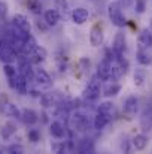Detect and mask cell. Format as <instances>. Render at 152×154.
Masks as SVG:
<instances>
[{"label": "cell", "mask_w": 152, "mask_h": 154, "mask_svg": "<svg viewBox=\"0 0 152 154\" xmlns=\"http://www.w3.org/2000/svg\"><path fill=\"white\" fill-rule=\"evenodd\" d=\"M107 15H109V20L112 21L113 26H116L118 29L125 27L127 20H125V17H124L122 6H121L119 2H112V3L107 5Z\"/></svg>", "instance_id": "cell-1"}, {"label": "cell", "mask_w": 152, "mask_h": 154, "mask_svg": "<svg viewBox=\"0 0 152 154\" xmlns=\"http://www.w3.org/2000/svg\"><path fill=\"white\" fill-rule=\"evenodd\" d=\"M100 91H101L100 79H99L97 76H94V78L87 84V87H85V90H84V99L88 100V102H96V100H99V97H100V94H101Z\"/></svg>", "instance_id": "cell-2"}, {"label": "cell", "mask_w": 152, "mask_h": 154, "mask_svg": "<svg viewBox=\"0 0 152 154\" xmlns=\"http://www.w3.org/2000/svg\"><path fill=\"white\" fill-rule=\"evenodd\" d=\"M16 58H18V51L13 48L12 44L3 39L1 47H0V60L3 63H13Z\"/></svg>", "instance_id": "cell-3"}, {"label": "cell", "mask_w": 152, "mask_h": 154, "mask_svg": "<svg viewBox=\"0 0 152 154\" xmlns=\"http://www.w3.org/2000/svg\"><path fill=\"white\" fill-rule=\"evenodd\" d=\"M70 123H72V129L73 130H78V132H85L90 129V121H88V117L81 112V111H76L72 118H70Z\"/></svg>", "instance_id": "cell-4"}, {"label": "cell", "mask_w": 152, "mask_h": 154, "mask_svg": "<svg viewBox=\"0 0 152 154\" xmlns=\"http://www.w3.org/2000/svg\"><path fill=\"white\" fill-rule=\"evenodd\" d=\"M70 17H72V21H73L75 24L82 26V24H85V23L88 21V18H90V11H88L87 8H76V9L72 11Z\"/></svg>", "instance_id": "cell-5"}, {"label": "cell", "mask_w": 152, "mask_h": 154, "mask_svg": "<svg viewBox=\"0 0 152 154\" xmlns=\"http://www.w3.org/2000/svg\"><path fill=\"white\" fill-rule=\"evenodd\" d=\"M12 26L21 29L22 32L31 33V24H30L28 18H27L24 14H15V15L12 17Z\"/></svg>", "instance_id": "cell-6"}, {"label": "cell", "mask_w": 152, "mask_h": 154, "mask_svg": "<svg viewBox=\"0 0 152 154\" xmlns=\"http://www.w3.org/2000/svg\"><path fill=\"white\" fill-rule=\"evenodd\" d=\"M9 81V85H10V88H13L16 93H19V94H27V81L19 75V73H16V76L15 78H10V79H7Z\"/></svg>", "instance_id": "cell-7"}, {"label": "cell", "mask_w": 152, "mask_h": 154, "mask_svg": "<svg viewBox=\"0 0 152 154\" xmlns=\"http://www.w3.org/2000/svg\"><path fill=\"white\" fill-rule=\"evenodd\" d=\"M127 48V41H125V35L122 32H118L115 39H113V45H112V50L115 51L116 57H121L124 55V51Z\"/></svg>", "instance_id": "cell-8"}, {"label": "cell", "mask_w": 152, "mask_h": 154, "mask_svg": "<svg viewBox=\"0 0 152 154\" xmlns=\"http://www.w3.org/2000/svg\"><path fill=\"white\" fill-rule=\"evenodd\" d=\"M34 81L37 85L45 87V88H49L52 85V79L45 69H34Z\"/></svg>", "instance_id": "cell-9"}, {"label": "cell", "mask_w": 152, "mask_h": 154, "mask_svg": "<svg viewBox=\"0 0 152 154\" xmlns=\"http://www.w3.org/2000/svg\"><path fill=\"white\" fill-rule=\"evenodd\" d=\"M110 64L112 61H109L107 58H103L99 66H97V78L100 81H110Z\"/></svg>", "instance_id": "cell-10"}, {"label": "cell", "mask_w": 152, "mask_h": 154, "mask_svg": "<svg viewBox=\"0 0 152 154\" xmlns=\"http://www.w3.org/2000/svg\"><path fill=\"white\" fill-rule=\"evenodd\" d=\"M110 120H112L110 114H104V112H99L97 111V114H96V117L93 120V126H94L96 130H101L110 123Z\"/></svg>", "instance_id": "cell-11"}, {"label": "cell", "mask_w": 152, "mask_h": 154, "mask_svg": "<svg viewBox=\"0 0 152 154\" xmlns=\"http://www.w3.org/2000/svg\"><path fill=\"white\" fill-rule=\"evenodd\" d=\"M137 109H139V100H137L136 96H130V97L125 99L124 106H122L124 114H127V115H134V114L137 112Z\"/></svg>", "instance_id": "cell-12"}, {"label": "cell", "mask_w": 152, "mask_h": 154, "mask_svg": "<svg viewBox=\"0 0 152 154\" xmlns=\"http://www.w3.org/2000/svg\"><path fill=\"white\" fill-rule=\"evenodd\" d=\"M103 41H104V35H103V30L100 29V26H94L90 32V42L93 47H100L103 45Z\"/></svg>", "instance_id": "cell-13"}, {"label": "cell", "mask_w": 152, "mask_h": 154, "mask_svg": "<svg viewBox=\"0 0 152 154\" xmlns=\"http://www.w3.org/2000/svg\"><path fill=\"white\" fill-rule=\"evenodd\" d=\"M43 20H45V23H46L49 27H54V26H57L58 21L61 20V14H60L58 9H48V11H45V14H43Z\"/></svg>", "instance_id": "cell-14"}, {"label": "cell", "mask_w": 152, "mask_h": 154, "mask_svg": "<svg viewBox=\"0 0 152 154\" xmlns=\"http://www.w3.org/2000/svg\"><path fill=\"white\" fill-rule=\"evenodd\" d=\"M1 112L6 117H10V118H21V111L18 109L16 105H13L10 102H6L1 105Z\"/></svg>", "instance_id": "cell-15"}, {"label": "cell", "mask_w": 152, "mask_h": 154, "mask_svg": "<svg viewBox=\"0 0 152 154\" xmlns=\"http://www.w3.org/2000/svg\"><path fill=\"white\" fill-rule=\"evenodd\" d=\"M119 91H121V84H118V82H115V81L107 82V84L101 88V94L106 96V97H113V96H116Z\"/></svg>", "instance_id": "cell-16"}, {"label": "cell", "mask_w": 152, "mask_h": 154, "mask_svg": "<svg viewBox=\"0 0 152 154\" xmlns=\"http://www.w3.org/2000/svg\"><path fill=\"white\" fill-rule=\"evenodd\" d=\"M76 150L79 153H94L96 151V147H94V142L88 138H84V139H79L78 144H76Z\"/></svg>", "instance_id": "cell-17"}, {"label": "cell", "mask_w": 152, "mask_h": 154, "mask_svg": "<svg viewBox=\"0 0 152 154\" xmlns=\"http://www.w3.org/2000/svg\"><path fill=\"white\" fill-rule=\"evenodd\" d=\"M137 44H139V47L140 48H149L152 47V33L151 30H142L140 32V35H139V38H137Z\"/></svg>", "instance_id": "cell-18"}, {"label": "cell", "mask_w": 152, "mask_h": 154, "mask_svg": "<svg viewBox=\"0 0 152 154\" xmlns=\"http://www.w3.org/2000/svg\"><path fill=\"white\" fill-rule=\"evenodd\" d=\"M21 120H22L24 124L33 126V124H36V123L39 121V117H37V114H36L33 109H24V111L21 112Z\"/></svg>", "instance_id": "cell-19"}, {"label": "cell", "mask_w": 152, "mask_h": 154, "mask_svg": "<svg viewBox=\"0 0 152 154\" xmlns=\"http://www.w3.org/2000/svg\"><path fill=\"white\" fill-rule=\"evenodd\" d=\"M49 133L57 139H63L66 136V129L60 121H52L49 126Z\"/></svg>", "instance_id": "cell-20"}, {"label": "cell", "mask_w": 152, "mask_h": 154, "mask_svg": "<svg viewBox=\"0 0 152 154\" xmlns=\"http://www.w3.org/2000/svg\"><path fill=\"white\" fill-rule=\"evenodd\" d=\"M16 133V126L13 124V123H6V124H3L1 126V129H0V136L4 139V141H7L9 138H12L13 135Z\"/></svg>", "instance_id": "cell-21"}, {"label": "cell", "mask_w": 152, "mask_h": 154, "mask_svg": "<svg viewBox=\"0 0 152 154\" xmlns=\"http://www.w3.org/2000/svg\"><path fill=\"white\" fill-rule=\"evenodd\" d=\"M133 147L137 150V151H142V150H145L146 147H148V136L146 135H143V133H140V135H136L134 138H133Z\"/></svg>", "instance_id": "cell-22"}, {"label": "cell", "mask_w": 152, "mask_h": 154, "mask_svg": "<svg viewBox=\"0 0 152 154\" xmlns=\"http://www.w3.org/2000/svg\"><path fill=\"white\" fill-rule=\"evenodd\" d=\"M137 63L142 66H149L152 63V54H149L146 48H140L137 51Z\"/></svg>", "instance_id": "cell-23"}, {"label": "cell", "mask_w": 152, "mask_h": 154, "mask_svg": "<svg viewBox=\"0 0 152 154\" xmlns=\"http://www.w3.org/2000/svg\"><path fill=\"white\" fill-rule=\"evenodd\" d=\"M140 126H142V130L148 132L151 130V126H152V112L149 111H145L140 117Z\"/></svg>", "instance_id": "cell-24"}, {"label": "cell", "mask_w": 152, "mask_h": 154, "mask_svg": "<svg viewBox=\"0 0 152 154\" xmlns=\"http://www.w3.org/2000/svg\"><path fill=\"white\" fill-rule=\"evenodd\" d=\"M39 100H40V105H42L43 108H51V106H54V103H55V99H54V94H52V93H43V94L39 97Z\"/></svg>", "instance_id": "cell-25"}, {"label": "cell", "mask_w": 152, "mask_h": 154, "mask_svg": "<svg viewBox=\"0 0 152 154\" xmlns=\"http://www.w3.org/2000/svg\"><path fill=\"white\" fill-rule=\"evenodd\" d=\"M145 79H146V75L143 70H136L134 73V85L136 87H142L145 84Z\"/></svg>", "instance_id": "cell-26"}, {"label": "cell", "mask_w": 152, "mask_h": 154, "mask_svg": "<svg viewBox=\"0 0 152 154\" xmlns=\"http://www.w3.org/2000/svg\"><path fill=\"white\" fill-rule=\"evenodd\" d=\"M3 72H4V75L7 76V79H10V78H15V76H16V69L12 66V63H4Z\"/></svg>", "instance_id": "cell-27"}, {"label": "cell", "mask_w": 152, "mask_h": 154, "mask_svg": "<svg viewBox=\"0 0 152 154\" xmlns=\"http://www.w3.org/2000/svg\"><path fill=\"white\" fill-rule=\"evenodd\" d=\"M27 6H28V9L33 14H40V11H42V5H40L39 0H28L27 2Z\"/></svg>", "instance_id": "cell-28"}, {"label": "cell", "mask_w": 152, "mask_h": 154, "mask_svg": "<svg viewBox=\"0 0 152 154\" xmlns=\"http://www.w3.org/2000/svg\"><path fill=\"white\" fill-rule=\"evenodd\" d=\"M97 111H99V112H104V114H110V115H113V105H112L110 102H103V103L99 105Z\"/></svg>", "instance_id": "cell-29"}, {"label": "cell", "mask_w": 152, "mask_h": 154, "mask_svg": "<svg viewBox=\"0 0 152 154\" xmlns=\"http://www.w3.org/2000/svg\"><path fill=\"white\" fill-rule=\"evenodd\" d=\"M27 136H28V141L33 142V144H36V142L40 141V132L37 129H30L28 133H27Z\"/></svg>", "instance_id": "cell-30"}, {"label": "cell", "mask_w": 152, "mask_h": 154, "mask_svg": "<svg viewBox=\"0 0 152 154\" xmlns=\"http://www.w3.org/2000/svg\"><path fill=\"white\" fill-rule=\"evenodd\" d=\"M66 150V142H51V151L52 153H63Z\"/></svg>", "instance_id": "cell-31"}, {"label": "cell", "mask_w": 152, "mask_h": 154, "mask_svg": "<svg viewBox=\"0 0 152 154\" xmlns=\"http://www.w3.org/2000/svg\"><path fill=\"white\" fill-rule=\"evenodd\" d=\"M6 151L7 153H12V154H21V153H24V147L21 144H12V145H9L6 148Z\"/></svg>", "instance_id": "cell-32"}, {"label": "cell", "mask_w": 152, "mask_h": 154, "mask_svg": "<svg viewBox=\"0 0 152 154\" xmlns=\"http://www.w3.org/2000/svg\"><path fill=\"white\" fill-rule=\"evenodd\" d=\"M134 8L137 14H143L146 9V0H136L134 2Z\"/></svg>", "instance_id": "cell-33"}, {"label": "cell", "mask_w": 152, "mask_h": 154, "mask_svg": "<svg viewBox=\"0 0 152 154\" xmlns=\"http://www.w3.org/2000/svg\"><path fill=\"white\" fill-rule=\"evenodd\" d=\"M55 3H57V9H60V11H61L60 14L66 15V14H67V9H69L67 2H66V0H55Z\"/></svg>", "instance_id": "cell-34"}, {"label": "cell", "mask_w": 152, "mask_h": 154, "mask_svg": "<svg viewBox=\"0 0 152 154\" xmlns=\"http://www.w3.org/2000/svg\"><path fill=\"white\" fill-rule=\"evenodd\" d=\"M6 14H7V5L0 0V18H4Z\"/></svg>", "instance_id": "cell-35"}, {"label": "cell", "mask_w": 152, "mask_h": 154, "mask_svg": "<svg viewBox=\"0 0 152 154\" xmlns=\"http://www.w3.org/2000/svg\"><path fill=\"white\" fill-rule=\"evenodd\" d=\"M36 27H37V29H39V30H42V32H46V30H48V27H49V26H48V24H46V23H45V20H43V23H40V21H39V20H37V21H36Z\"/></svg>", "instance_id": "cell-36"}, {"label": "cell", "mask_w": 152, "mask_h": 154, "mask_svg": "<svg viewBox=\"0 0 152 154\" xmlns=\"http://www.w3.org/2000/svg\"><path fill=\"white\" fill-rule=\"evenodd\" d=\"M90 64H91V63H90V60H88V58H82V60H81V66H82V69H84V70L90 69Z\"/></svg>", "instance_id": "cell-37"}, {"label": "cell", "mask_w": 152, "mask_h": 154, "mask_svg": "<svg viewBox=\"0 0 152 154\" xmlns=\"http://www.w3.org/2000/svg\"><path fill=\"white\" fill-rule=\"evenodd\" d=\"M30 94H31V96H34V97H40V96H42L37 90H31V91H30Z\"/></svg>", "instance_id": "cell-38"}]
</instances>
